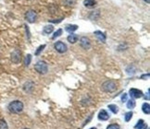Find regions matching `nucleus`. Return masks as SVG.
I'll return each mask as SVG.
<instances>
[{
  "label": "nucleus",
  "mask_w": 150,
  "mask_h": 129,
  "mask_svg": "<svg viewBox=\"0 0 150 129\" xmlns=\"http://www.w3.org/2000/svg\"><path fill=\"white\" fill-rule=\"evenodd\" d=\"M98 119L101 121H107L109 119V114L107 113L106 110H101L98 114Z\"/></svg>",
  "instance_id": "10"
},
{
  "label": "nucleus",
  "mask_w": 150,
  "mask_h": 129,
  "mask_svg": "<svg viewBox=\"0 0 150 129\" xmlns=\"http://www.w3.org/2000/svg\"><path fill=\"white\" fill-rule=\"evenodd\" d=\"M83 5L85 6L86 8H95L96 7V0H84V1H83Z\"/></svg>",
  "instance_id": "11"
},
{
  "label": "nucleus",
  "mask_w": 150,
  "mask_h": 129,
  "mask_svg": "<svg viewBox=\"0 0 150 129\" xmlns=\"http://www.w3.org/2000/svg\"><path fill=\"white\" fill-rule=\"evenodd\" d=\"M10 58H11V61H12L14 64H19L21 60V53L20 50H14L12 52V54L10 55Z\"/></svg>",
  "instance_id": "6"
},
{
  "label": "nucleus",
  "mask_w": 150,
  "mask_h": 129,
  "mask_svg": "<svg viewBox=\"0 0 150 129\" xmlns=\"http://www.w3.org/2000/svg\"><path fill=\"white\" fill-rule=\"evenodd\" d=\"M130 93V96L132 98H134V99H140L143 97V92L140 90H138V89H134V88H132V89L130 90L129 91Z\"/></svg>",
  "instance_id": "8"
},
{
  "label": "nucleus",
  "mask_w": 150,
  "mask_h": 129,
  "mask_svg": "<svg viewBox=\"0 0 150 129\" xmlns=\"http://www.w3.org/2000/svg\"><path fill=\"white\" fill-rule=\"evenodd\" d=\"M108 109L111 111L113 114H118L119 113V108L117 105L115 104H109L108 105Z\"/></svg>",
  "instance_id": "16"
},
{
  "label": "nucleus",
  "mask_w": 150,
  "mask_h": 129,
  "mask_svg": "<svg viewBox=\"0 0 150 129\" xmlns=\"http://www.w3.org/2000/svg\"><path fill=\"white\" fill-rule=\"evenodd\" d=\"M80 45L82 46L84 50H88L91 47V42H90L89 38L85 37V36L81 38L80 39Z\"/></svg>",
  "instance_id": "7"
},
{
  "label": "nucleus",
  "mask_w": 150,
  "mask_h": 129,
  "mask_svg": "<svg viewBox=\"0 0 150 129\" xmlns=\"http://www.w3.org/2000/svg\"><path fill=\"white\" fill-rule=\"evenodd\" d=\"M146 127V123L144 122V120H139L137 122V124L135 125L134 128L135 129H145Z\"/></svg>",
  "instance_id": "13"
},
{
  "label": "nucleus",
  "mask_w": 150,
  "mask_h": 129,
  "mask_svg": "<svg viewBox=\"0 0 150 129\" xmlns=\"http://www.w3.org/2000/svg\"><path fill=\"white\" fill-rule=\"evenodd\" d=\"M24 129H29V128H24Z\"/></svg>",
  "instance_id": "31"
},
{
  "label": "nucleus",
  "mask_w": 150,
  "mask_h": 129,
  "mask_svg": "<svg viewBox=\"0 0 150 129\" xmlns=\"http://www.w3.org/2000/svg\"><path fill=\"white\" fill-rule=\"evenodd\" d=\"M149 77V74H146V75H143L141 79H146V78H148Z\"/></svg>",
  "instance_id": "28"
},
{
  "label": "nucleus",
  "mask_w": 150,
  "mask_h": 129,
  "mask_svg": "<svg viewBox=\"0 0 150 129\" xmlns=\"http://www.w3.org/2000/svg\"><path fill=\"white\" fill-rule=\"evenodd\" d=\"M144 1H145V2H146L147 4H149V3H150V0H144Z\"/></svg>",
  "instance_id": "29"
},
{
  "label": "nucleus",
  "mask_w": 150,
  "mask_h": 129,
  "mask_svg": "<svg viewBox=\"0 0 150 129\" xmlns=\"http://www.w3.org/2000/svg\"><path fill=\"white\" fill-rule=\"evenodd\" d=\"M135 107V102L134 100H129V101H127V108L128 109H134Z\"/></svg>",
  "instance_id": "18"
},
{
  "label": "nucleus",
  "mask_w": 150,
  "mask_h": 129,
  "mask_svg": "<svg viewBox=\"0 0 150 129\" xmlns=\"http://www.w3.org/2000/svg\"><path fill=\"white\" fill-rule=\"evenodd\" d=\"M78 39H79L78 35H76V34H72V33H71V35H69L68 38H67L68 42H69V43H72V44L76 43H77V41H78Z\"/></svg>",
  "instance_id": "12"
},
{
  "label": "nucleus",
  "mask_w": 150,
  "mask_h": 129,
  "mask_svg": "<svg viewBox=\"0 0 150 129\" xmlns=\"http://www.w3.org/2000/svg\"><path fill=\"white\" fill-rule=\"evenodd\" d=\"M34 69L35 71L39 74L45 75L48 72V66L45 61H38L35 64H34Z\"/></svg>",
  "instance_id": "3"
},
{
  "label": "nucleus",
  "mask_w": 150,
  "mask_h": 129,
  "mask_svg": "<svg viewBox=\"0 0 150 129\" xmlns=\"http://www.w3.org/2000/svg\"><path fill=\"white\" fill-rule=\"evenodd\" d=\"M90 129H96V127H92V128H90Z\"/></svg>",
  "instance_id": "30"
},
{
  "label": "nucleus",
  "mask_w": 150,
  "mask_h": 129,
  "mask_svg": "<svg viewBox=\"0 0 150 129\" xmlns=\"http://www.w3.org/2000/svg\"><path fill=\"white\" fill-rule=\"evenodd\" d=\"M53 31H54V27L52 25H47L44 28V33H45V34H49Z\"/></svg>",
  "instance_id": "17"
},
{
  "label": "nucleus",
  "mask_w": 150,
  "mask_h": 129,
  "mask_svg": "<svg viewBox=\"0 0 150 129\" xmlns=\"http://www.w3.org/2000/svg\"><path fill=\"white\" fill-rule=\"evenodd\" d=\"M142 111H143L144 114H150V105H149V103H147V102L144 103L143 106H142Z\"/></svg>",
  "instance_id": "15"
},
{
  "label": "nucleus",
  "mask_w": 150,
  "mask_h": 129,
  "mask_svg": "<svg viewBox=\"0 0 150 129\" xmlns=\"http://www.w3.org/2000/svg\"><path fill=\"white\" fill-rule=\"evenodd\" d=\"M147 129H148V128H147Z\"/></svg>",
  "instance_id": "32"
},
{
  "label": "nucleus",
  "mask_w": 150,
  "mask_h": 129,
  "mask_svg": "<svg viewBox=\"0 0 150 129\" xmlns=\"http://www.w3.org/2000/svg\"><path fill=\"white\" fill-rule=\"evenodd\" d=\"M63 19H59V20H48L49 22H52V23H59V22H61V20H62Z\"/></svg>",
  "instance_id": "26"
},
{
  "label": "nucleus",
  "mask_w": 150,
  "mask_h": 129,
  "mask_svg": "<svg viewBox=\"0 0 150 129\" xmlns=\"http://www.w3.org/2000/svg\"><path fill=\"white\" fill-rule=\"evenodd\" d=\"M8 109L12 114H20L23 111V103L21 101H13L8 104Z\"/></svg>",
  "instance_id": "1"
},
{
  "label": "nucleus",
  "mask_w": 150,
  "mask_h": 129,
  "mask_svg": "<svg viewBox=\"0 0 150 129\" xmlns=\"http://www.w3.org/2000/svg\"><path fill=\"white\" fill-rule=\"evenodd\" d=\"M101 88L105 92H113L117 90V83L114 80H107L102 84Z\"/></svg>",
  "instance_id": "2"
},
{
  "label": "nucleus",
  "mask_w": 150,
  "mask_h": 129,
  "mask_svg": "<svg viewBox=\"0 0 150 129\" xmlns=\"http://www.w3.org/2000/svg\"><path fill=\"white\" fill-rule=\"evenodd\" d=\"M94 34L96 35V37L97 38V40H98L99 42H101V43H105L106 42V38L107 37H106L105 33H103L100 31H96V32H94Z\"/></svg>",
  "instance_id": "9"
},
{
  "label": "nucleus",
  "mask_w": 150,
  "mask_h": 129,
  "mask_svg": "<svg viewBox=\"0 0 150 129\" xmlns=\"http://www.w3.org/2000/svg\"><path fill=\"white\" fill-rule=\"evenodd\" d=\"M76 2V0H65V4L69 7H71V6H73Z\"/></svg>",
  "instance_id": "25"
},
{
  "label": "nucleus",
  "mask_w": 150,
  "mask_h": 129,
  "mask_svg": "<svg viewBox=\"0 0 150 129\" xmlns=\"http://www.w3.org/2000/svg\"><path fill=\"white\" fill-rule=\"evenodd\" d=\"M31 61H32V55H27L24 58V66L25 67H29L31 64Z\"/></svg>",
  "instance_id": "19"
},
{
  "label": "nucleus",
  "mask_w": 150,
  "mask_h": 129,
  "mask_svg": "<svg viewBox=\"0 0 150 129\" xmlns=\"http://www.w3.org/2000/svg\"><path fill=\"white\" fill-rule=\"evenodd\" d=\"M132 112H128V113H126L125 115H124V119L126 122H129L131 119H132Z\"/></svg>",
  "instance_id": "21"
},
{
  "label": "nucleus",
  "mask_w": 150,
  "mask_h": 129,
  "mask_svg": "<svg viewBox=\"0 0 150 129\" xmlns=\"http://www.w3.org/2000/svg\"><path fill=\"white\" fill-rule=\"evenodd\" d=\"M77 29H78L77 25H67L66 28H65V31L71 33V32H73L75 31H77Z\"/></svg>",
  "instance_id": "14"
},
{
  "label": "nucleus",
  "mask_w": 150,
  "mask_h": 129,
  "mask_svg": "<svg viewBox=\"0 0 150 129\" xmlns=\"http://www.w3.org/2000/svg\"><path fill=\"white\" fill-rule=\"evenodd\" d=\"M62 34V30L61 29H59L55 33H54V35H53V37H52V39H56L57 37H59L60 35Z\"/></svg>",
  "instance_id": "22"
},
{
  "label": "nucleus",
  "mask_w": 150,
  "mask_h": 129,
  "mask_svg": "<svg viewBox=\"0 0 150 129\" xmlns=\"http://www.w3.org/2000/svg\"><path fill=\"white\" fill-rule=\"evenodd\" d=\"M54 48L57 53H59V54H64V53H66L68 50L67 45L62 42H57L54 44Z\"/></svg>",
  "instance_id": "5"
},
{
  "label": "nucleus",
  "mask_w": 150,
  "mask_h": 129,
  "mask_svg": "<svg viewBox=\"0 0 150 129\" xmlns=\"http://www.w3.org/2000/svg\"><path fill=\"white\" fill-rule=\"evenodd\" d=\"M0 129H8L7 122L4 119H0Z\"/></svg>",
  "instance_id": "20"
},
{
  "label": "nucleus",
  "mask_w": 150,
  "mask_h": 129,
  "mask_svg": "<svg viewBox=\"0 0 150 129\" xmlns=\"http://www.w3.org/2000/svg\"><path fill=\"white\" fill-rule=\"evenodd\" d=\"M122 101L124 102H127V94L126 93H124V94L122 95Z\"/></svg>",
  "instance_id": "27"
},
{
  "label": "nucleus",
  "mask_w": 150,
  "mask_h": 129,
  "mask_svg": "<svg viewBox=\"0 0 150 129\" xmlns=\"http://www.w3.org/2000/svg\"><path fill=\"white\" fill-rule=\"evenodd\" d=\"M45 44L40 45L39 47L37 48V51L35 52V55H40V53H41V52L45 49Z\"/></svg>",
  "instance_id": "23"
},
{
  "label": "nucleus",
  "mask_w": 150,
  "mask_h": 129,
  "mask_svg": "<svg viewBox=\"0 0 150 129\" xmlns=\"http://www.w3.org/2000/svg\"><path fill=\"white\" fill-rule=\"evenodd\" d=\"M107 129H120V125L117 124H111L107 127Z\"/></svg>",
  "instance_id": "24"
},
{
  "label": "nucleus",
  "mask_w": 150,
  "mask_h": 129,
  "mask_svg": "<svg viewBox=\"0 0 150 129\" xmlns=\"http://www.w3.org/2000/svg\"><path fill=\"white\" fill-rule=\"evenodd\" d=\"M25 19L29 23H33V22L36 21L37 14L34 10H29L25 14Z\"/></svg>",
  "instance_id": "4"
}]
</instances>
